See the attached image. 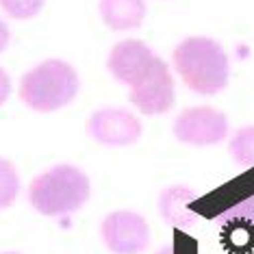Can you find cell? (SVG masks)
Masks as SVG:
<instances>
[{
	"instance_id": "6da1fadb",
	"label": "cell",
	"mask_w": 254,
	"mask_h": 254,
	"mask_svg": "<svg viewBox=\"0 0 254 254\" xmlns=\"http://www.w3.org/2000/svg\"><path fill=\"white\" fill-rule=\"evenodd\" d=\"M174 67L191 91L215 96L228 85L230 63L222 44L211 37H187L174 50Z\"/></svg>"
},
{
	"instance_id": "7a4b0ae2",
	"label": "cell",
	"mask_w": 254,
	"mask_h": 254,
	"mask_svg": "<svg viewBox=\"0 0 254 254\" xmlns=\"http://www.w3.org/2000/svg\"><path fill=\"white\" fill-rule=\"evenodd\" d=\"M91 185L85 172L76 165H55L39 174L28 187V202L37 213L63 217L78 211L89 200Z\"/></svg>"
},
{
	"instance_id": "3957f363",
	"label": "cell",
	"mask_w": 254,
	"mask_h": 254,
	"mask_svg": "<svg viewBox=\"0 0 254 254\" xmlns=\"http://www.w3.org/2000/svg\"><path fill=\"white\" fill-rule=\"evenodd\" d=\"M80 89L78 74L67 61L48 59L28 70L20 80L22 102L39 113H53L67 107Z\"/></svg>"
},
{
	"instance_id": "277c9868",
	"label": "cell",
	"mask_w": 254,
	"mask_h": 254,
	"mask_svg": "<svg viewBox=\"0 0 254 254\" xmlns=\"http://www.w3.org/2000/svg\"><path fill=\"white\" fill-rule=\"evenodd\" d=\"M128 100L143 115H163L174 107L176 100L174 76H172L170 67L161 57L154 59L146 76L135 87H130Z\"/></svg>"
},
{
	"instance_id": "5b68a950",
	"label": "cell",
	"mask_w": 254,
	"mask_h": 254,
	"mask_svg": "<svg viewBox=\"0 0 254 254\" xmlns=\"http://www.w3.org/2000/svg\"><path fill=\"white\" fill-rule=\"evenodd\" d=\"M174 137L187 146H215L228 137V118L213 107H189L176 118Z\"/></svg>"
},
{
	"instance_id": "8992f818",
	"label": "cell",
	"mask_w": 254,
	"mask_h": 254,
	"mask_svg": "<svg viewBox=\"0 0 254 254\" xmlns=\"http://www.w3.org/2000/svg\"><path fill=\"white\" fill-rule=\"evenodd\" d=\"M100 235L113 254H141L150 244L148 222L135 211L109 213L102 219Z\"/></svg>"
},
{
	"instance_id": "52a82bcc",
	"label": "cell",
	"mask_w": 254,
	"mask_h": 254,
	"mask_svg": "<svg viewBox=\"0 0 254 254\" xmlns=\"http://www.w3.org/2000/svg\"><path fill=\"white\" fill-rule=\"evenodd\" d=\"M87 130L91 139L102 146L122 148L139 141L141 122L135 113L120 107H102L89 118Z\"/></svg>"
},
{
	"instance_id": "ba28073f",
	"label": "cell",
	"mask_w": 254,
	"mask_h": 254,
	"mask_svg": "<svg viewBox=\"0 0 254 254\" xmlns=\"http://www.w3.org/2000/svg\"><path fill=\"white\" fill-rule=\"evenodd\" d=\"M154 59H157V55L141 39H124V42L113 46L107 67L115 80L128 85V87H135L152 67Z\"/></svg>"
},
{
	"instance_id": "9c48e42d",
	"label": "cell",
	"mask_w": 254,
	"mask_h": 254,
	"mask_svg": "<svg viewBox=\"0 0 254 254\" xmlns=\"http://www.w3.org/2000/svg\"><path fill=\"white\" fill-rule=\"evenodd\" d=\"M98 11L109 28L132 31L146 18V2L143 0H100Z\"/></svg>"
},
{
	"instance_id": "30bf717a",
	"label": "cell",
	"mask_w": 254,
	"mask_h": 254,
	"mask_svg": "<svg viewBox=\"0 0 254 254\" xmlns=\"http://www.w3.org/2000/svg\"><path fill=\"white\" fill-rule=\"evenodd\" d=\"M228 152L233 161L241 167L254 165V126H244L230 137Z\"/></svg>"
},
{
	"instance_id": "8fae6325",
	"label": "cell",
	"mask_w": 254,
	"mask_h": 254,
	"mask_svg": "<svg viewBox=\"0 0 254 254\" xmlns=\"http://www.w3.org/2000/svg\"><path fill=\"white\" fill-rule=\"evenodd\" d=\"M20 193V176L15 165L7 159H0V209H7Z\"/></svg>"
},
{
	"instance_id": "7c38bea8",
	"label": "cell",
	"mask_w": 254,
	"mask_h": 254,
	"mask_svg": "<svg viewBox=\"0 0 254 254\" xmlns=\"http://www.w3.org/2000/svg\"><path fill=\"white\" fill-rule=\"evenodd\" d=\"M44 4H46V0H0V7L15 20L35 18Z\"/></svg>"
},
{
	"instance_id": "4fadbf2b",
	"label": "cell",
	"mask_w": 254,
	"mask_h": 254,
	"mask_svg": "<svg viewBox=\"0 0 254 254\" xmlns=\"http://www.w3.org/2000/svg\"><path fill=\"white\" fill-rule=\"evenodd\" d=\"M9 96H11V78H9V74L0 67V107L9 100Z\"/></svg>"
},
{
	"instance_id": "5bb4252c",
	"label": "cell",
	"mask_w": 254,
	"mask_h": 254,
	"mask_svg": "<svg viewBox=\"0 0 254 254\" xmlns=\"http://www.w3.org/2000/svg\"><path fill=\"white\" fill-rule=\"evenodd\" d=\"M9 39H11V31H9V26L4 24L2 20H0V53H2V50L9 46Z\"/></svg>"
},
{
	"instance_id": "9a60e30c",
	"label": "cell",
	"mask_w": 254,
	"mask_h": 254,
	"mask_svg": "<svg viewBox=\"0 0 254 254\" xmlns=\"http://www.w3.org/2000/svg\"><path fill=\"white\" fill-rule=\"evenodd\" d=\"M2 254H20V252H2Z\"/></svg>"
}]
</instances>
